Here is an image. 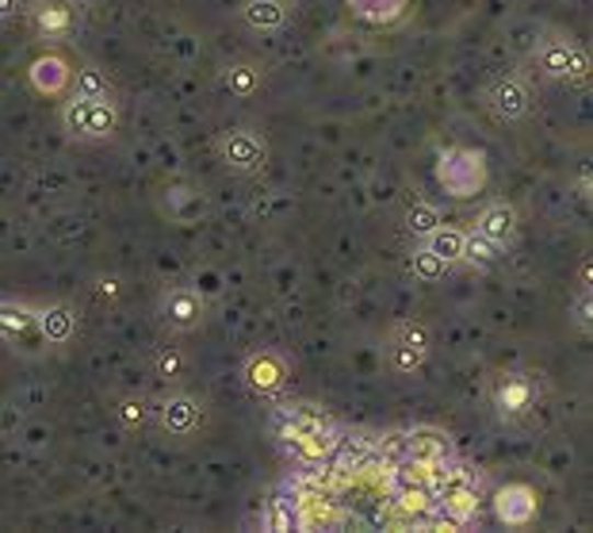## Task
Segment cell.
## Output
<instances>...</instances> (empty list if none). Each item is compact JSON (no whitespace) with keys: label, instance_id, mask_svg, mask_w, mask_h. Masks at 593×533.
Here are the masks:
<instances>
[{"label":"cell","instance_id":"24","mask_svg":"<svg viewBox=\"0 0 593 533\" xmlns=\"http://www.w3.org/2000/svg\"><path fill=\"white\" fill-rule=\"evenodd\" d=\"M153 376H158L161 384H176L189 376V353L181 350V345H161L158 353H153Z\"/></svg>","mask_w":593,"mask_h":533},{"label":"cell","instance_id":"13","mask_svg":"<svg viewBox=\"0 0 593 533\" xmlns=\"http://www.w3.org/2000/svg\"><path fill=\"white\" fill-rule=\"evenodd\" d=\"M0 338L12 345H23L27 353H38V345H46L43 334H38L35 307L15 304V299H0Z\"/></svg>","mask_w":593,"mask_h":533},{"label":"cell","instance_id":"1","mask_svg":"<svg viewBox=\"0 0 593 533\" xmlns=\"http://www.w3.org/2000/svg\"><path fill=\"white\" fill-rule=\"evenodd\" d=\"M61 131L77 143H107L119 131V107L112 97H73L61 107Z\"/></svg>","mask_w":593,"mask_h":533},{"label":"cell","instance_id":"16","mask_svg":"<svg viewBox=\"0 0 593 533\" xmlns=\"http://www.w3.org/2000/svg\"><path fill=\"white\" fill-rule=\"evenodd\" d=\"M38 334L46 345H69L77 338V311L69 304H43L35 307Z\"/></svg>","mask_w":593,"mask_h":533},{"label":"cell","instance_id":"4","mask_svg":"<svg viewBox=\"0 0 593 533\" xmlns=\"http://www.w3.org/2000/svg\"><path fill=\"white\" fill-rule=\"evenodd\" d=\"M429 350H433V334L425 322L398 319L387 334V368L395 376H413L429 361Z\"/></svg>","mask_w":593,"mask_h":533},{"label":"cell","instance_id":"17","mask_svg":"<svg viewBox=\"0 0 593 533\" xmlns=\"http://www.w3.org/2000/svg\"><path fill=\"white\" fill-rule=\"evenodd\" d=\"M406 457L421 461V465H448L452 457V442L444 430L436 427H418L406 434Z\"/></svg>","mask_w":593,"mask_h":533},{"label":"cell","instance_id":"20","mask_svg":"<svg viewBox=\"0 0 593 533\" xmlns=\"http://www.w3.org/2000/svg\"><path fill=\"white\" fill-rule=\"evenodd\" d=\"M287 15H292L287 0H246L241 4V20L253 31H284Z\"/></svg>","mask_w":593,"mask_h":533},{"label":"cell","instance_id":"23","mask_svg":"<svg viewBox=\"0 0 593 533\" xmlns=\"http://www.w3.org/2000/svg\"><path fill=\"white\" fill-rule=\"evenodd\" d=\"M464 238H467V230H459V227H436L433 235L429 238H421V242L429 246V250L436 253V258L444 261V265H459V261H464Z\"/></svg>","mask_w":593,"mask_h":533},{"label":"cell","instance_id":"10","mask_svg":"<svg viewBox=\"0 0 593 533\" xmlns=\"http://www.w3.org/2000/svg\"><path fill=\"white\" fill-rule=\"evenodd\" d=\"M433 511H441L452 530L471 526V519L479 514V488H475L467 476H452V480L436 484Z\"/></svg>","mask_w":593,"mask_h":533},{"label":"cell","instance_id":"15","mask_svg":"<svg viewBox=\"0 0 593 533\" xmlns=\"http://www.w3.org/2000/svg\"><path fill=\"white\" fill-rule=\"evenodd\" d=\"M475 235H482L490 246L505 250V246L517 238V207L505 204V200H494V204H487L479 212V219H475Z\"/></svg>","mask_w":593,"mask_h":533},{"label":"cell","instance_id":"29","mask_svg":"<svg viewBox=\"0 0 593 533\" xmlns=\"http://www.w3.org/2000/svg\"><path fill=\"white\" fill-rule=\"evenodd\" d=\"M264 530L272 533H287V530H299V507L292 499H272L264 507Z\"/></svg>","mask_w":593,"mask_h":533},{"label":"cell","instance_id":"9","mask_svg":"<svg viewBox=\"0 0 593 533\" xmlns=\"http://www.w3.org/2000/svg\"><path fill=\"white\" fill-rule=\"evenodd\" d=\"M81 27V8L77 0H35L31 4V31L46 43H66Z\"/></svg>","mask_w":593,"mask_h":533},{"label":"cell","instance_id":"32","mask_svg":"<svg viewBox=\"0 0 593 533\" xmlns=\"http://www.w3.org/2000/svg\"><path fill=\"white\" fill-rule=\"evenodd\" d=\"M379 453H384V457H391V465L395 461H402L406 457V434H387L384 442H379ZM387 465V468H391Z\"/></svg>","mask_w":593,"mask_h":533},{"label":"cell","instance_id":"6","mask_svg":"<svg viewBox=\"0 0 593 533\" xmlns=\"http://www.w3.org/2000/svg\"><path fill=\"white\" fill-rule=\"evenodd\" d=\"M207 307L210 304L192 284H173V288H166L158 299L161 322H166V330H173V334H192V330H199L203 322H207Z\"/></svg>","mask_w":593,"mask_h":533},{"label":"cell","instance_id":"26","mask_svg":"<svg viewBox=\"0 0 593 533\" xmlns=\"http://www.w3.org/2000/svg\"><path fill=\"white\" fill-rule=\"evenodd\" d=\"M69 84H73V97H112V81L100 66H81L69 73Z\"/></svg>","mask_w":593,"mask_h":533},{"label":"cell","instance_id":"11","mask_svg":"<svg viewBox=\"0 0 593 533\" xmlns=\"http://www.w3.org/2000/svg\"><path fill=\"white\" fill-rule=\"evenodd\" d=\"M287 376H292V365L280 350H256L241 365V381L256 396H280L287 388Z\"/></svg>","mask_w":593,"mask_h":533},{"label":"cell","instance_id":"8","mask_svg":"<svg viewBox=\"0 0 593 533\" xmlns=\"http://www.w3.org/2000/svg\"><path fill=\"white\" fill-rule=\"evenodd\" d=\"M218 161H223L230 173L249 177L269 161V143H264V135L253 127H230L218 138Z\"/></svg>","mask_w":593,"mask_h":533},{"label":"cell","instance_id":"19","mask_svg":"<svg viewBox=\"0 0 593 533\" xmlns=\"http://www.w3.org/2000/svg\"><path fill=\"white\" fill-rule=\"evenodd\" d=\"M161 212H166L176 227H192V223H199L203 212H207V196L196 192V189H184V184H176V189H169L166 200H161Z\"/></svg>","mask_w":593,"mask_h":533},{"label":"cell","instance_id":"21","mask_svg":"<svg viewBox=\"0 0 593 533\" xmlns=\"http://www.w3.org/2000/svg\"><path fill=\"white\" fill-rule=\"evenodd\" d=\"M218 81H223V89L233 92V97H253L264 84V66H256V61H226Z\"/></svg>","mask_w":593,"mask_h":533},{"label":"cell","instance_id":"34","mask_svg":"<svg viewBox=\"0 0 593 533\" xmlns=\"http://www.w3.org/2000/svg\"><path fill=\"white\" fill-rule=\"evenodd\" d=\"M20 8H23V0H0V23L12 20V15L20 12Z\"/></svg>","mask_w":593,"mask_h":533},{"label":"cell","instance_id":"3","mask_svg":"<svg viewBox=\"0 0 593 533\" xmlns=\"http://www.w3.org/2000/svg\"><path fill=\"white\" fill-rule=\"evenodd\" d=\"M436 181L448 196H475L487 184V158L471 146H452L436 161Z\"/></svg>","mask_w":593,"mask_h":533},{"label":"cell","instance_id":"33","mask_svg":"<svg viewBox=\"0 0 593 533\" xmlns=\"http://www.w3.org/2000/svg\"><path fill=\"white\" fill-rule=\"evenodd\" d=\"M574 319H579L582 330H590V288H582L579 304H574Z\"/></svg>","mask_w":593,"mask_h":533},{"label":"cell","instance_id":"22","mask_svg":"<svg viewBox=\"0 0 593 533\" xmlns=\"http://www.w3.org/2000/svg\"><path fill=\"white\" fill-rule=\"evenodd\" d=\"M112 415H115V422H119L123 430H142L146 422L153 419V404L142 396V392H127V396L115 399Z\"/></svg>","mask_w":593,"mask_h":533},{"label":"cell","instance_id":"12","mask_svg":"<svg viewBox=\"0 0 593 533\" xmlns=\"http://www.w3.org/2000/svg\"><path fill=\"white\" fill-rule=\"evenodd\" d=\"M487 107L502 123H521L528 112H533V89L525 84V77L502 73L487 84Z\"/></svg>","mask_w":593,"mask_h":533},{"label":"cell","instance_id":"2","mask_svg":"<svg viewBox=\"0 0 593 533\" xmlns=\"http://www.w3.org/2000/svg\"><path fill=\"white\" fill-rule=\"evenodd\" d=\"M536 69H540L548 81H586L590 73V54L586 46L574 35L563 31H548V35L536 43Z\"/></svg>","mask_w":593,"mask_h":533},{"label":"cell","instance_id":"18","mask_svg":"<svg viewBox=\"0 0 593 533\" xmlns=\"http://www.w3.org/2000/svg\"><path fill=\"white\" fill-rule=\"evenodd\" d=\"M69 61L61 58V54H43V58L31 61L27 69V81L35 92H43V97H58V92L69 89Z\"/></svg>","mask_w":593,"mask_h":533},{"label":"cell","instance_id":"31","mask_svg":"<svg viewBox=\"0 0 593 533\" xmlns=\"http://www.w3.org/2000/svg\"><path fill=\"white\" fill-rule=\"evenodd\" d=\"M192 288H196L199 296L210 304V299H218L226 292V281H223V273H218V269H199L196 281H192Z\"/></svg>","mask_w":593,"mask_h":533},{"label":"cell","instance_id":"7","mask_svg":"<svg viewBox=\"0 0 593 533\" xmlns=\"http://www.w3.org/2000/svg\"><path fill=\"white\" fill-rule=\"evenodd\" d=\"M153 419H158V427L166 430L169 438H181L184 442V438L199 434V427L207 422V407H203V399L192 396V392L173 388L158 407H153Z\"/></svg>","mask_w":593,"mask_h":533},{"label":"cell","instance_id":"25","mask_svg":"<svg viewBox=\"0 0 593 533\" xmlns=\"http://www.w3.org/2000/svg\"><path fill=\"white\" fill-rule=\"evenodd\" d=\"M410 273H413V281H418V284H441L444 276H448V265H444V261L436 258L425 242H418V246H413V253H410Z\"/></svg>","mask_w":593,"mask_h":533},{"label":"cell","instance_id":"14","mask_svg":"<svg viewBox=\"0 0 593 533\" xmlns=\"http://www.w3.org/2000/svg\"><path fill=\"white\" fill-rule=\"evenodd\" d=\"M540 511V499L528 484H502L494 491V514L502 526H528Z\"/></svg>","mask_w":593,"mask_h":533},{"label":"cell","instance_id":"28","mask_svg":"<svg viewBox=\"0 0 593 533\" xmlns=\"http://www.w3.org/2000/svg\"><path fill=\"white\" fill-rule=\"evenodd\" d=\"M349 8H353L361 20H372V23H391L402 15L406 0H349Z\"/></svg>","mask_w":593,"mask_h":533},{"label":"cell","instance_id":"5","mask_svg":"<svg viewBox=\"0 0 593 533\" xmlns=\"http://www.w3.org/2000/svg\"><path fill=\"white\" fill-rule=\"evenodd\" d=\"M490 407H494L498 419H521L536 407L540 399V381L533 373H517V368H505V373H494L490 376Z\"/></svg>","mask_w":593,"mask_h":533},{"label":"cell","instance_id":"30","mask_svg":"<svg viewBox=\"0 0 593 533\" xmlns=\"http://www.w3.org/2000/svg\"><path fill=\"white\" fill-rule=\"evenodd\" d=\"M498 246H490L482 235H475V230H467V238H464V261H475V265H490V261L498 258Z\"/></svg>","mask_w":593,"mask_h":533},{"label":"cell","instance_id":"27","mask_svg":"<svg viewBox=\"0 0 593 533\" xmlns=\"http://www.w3.org/2000/svg\"><path fill=\"white\" fill-rule=\"evenodd\" d=\"M441 223H444L441 207L429 204V200H418V204H410V212H406V230H410L413 238H429Z\"/></svg>","mask_w":593,"mask_h":533}]
</instances>
